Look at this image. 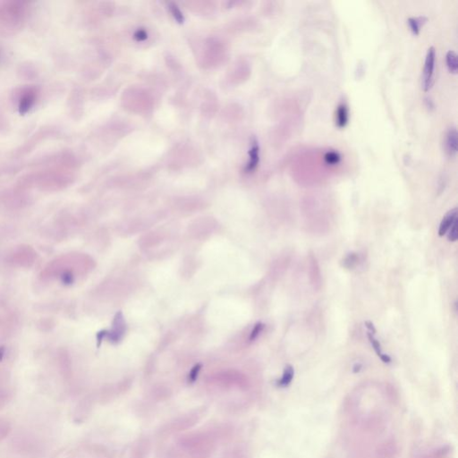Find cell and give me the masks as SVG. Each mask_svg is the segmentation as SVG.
<instances>
[{
	"label": "cell",
	"mask_w": 458,
	"mask_h": 458,
	"mask_svg": "<svg viewBox=\"0 0 458 458\" xmlns=\"http://www.w3.org/2000/svg\"><path fill=\"white\" fill-rule=\"evenodd\" d=\"M435 66H436V50L434 47H430L427 51L422 73V86L424 92L430 91L434 82Z\"/></svg>",
	"instance_id": "cell-1"
},
{
	"label": "cell",
	"mask_w": 458,
	"mask_h": 458,
	"mask_svg": "<svg viewBox=\"0 0 458 458\" xmlns=\"http://www.w3.org/2000/svg\"><path fill=\"white\" fill-rule=\"evenodd\" d=\"M38 92L36 89L33 87H29L24 89L21 92L18 101V111L20 115L27 114L36 103Z\"/></svg>",
	"instance_id": "cell-2"
},
{
	"label": "cell",
	"mask_w": 458,
	"mask_h": 458,
	"mask_svg": "<svg viewBox=\"0 0 458 458\" xmlns=\"http://www.w3.org/2000/svg\"><path fill=\"white\" fill-rule=\"evenodd\" d=\"M457 131L456 128L450 127L446 131L444 139V148L446 155L450 158L457 154Z\"/></svg>",
	"instance_id": "cell-3"
},
{
	"label": "cell",
	"mask_w": 458,
	"mask_h": 458,
	"mask_svg": "<svg viewBox=\"0 0 458 458\" xmlns=\"http://www.w3.org/2000/svg\"><path fill=\"white\" fill-rule=\"evenodd\" d=\"M249 157H250V160L248 161L247 165L245 167V171L248 172V173H251V172L255 170V168L257 167L258 164H259V144H258L257 141L255 139L252 140L251 149H250V152H249Z\"/></svg>",
	"instance_id": "cell-4"
},
{
	"label": "cell",
	"mask_w": 458,
	"mask_h": 458,
	"mask_svg": "<svg viewBox=\"0 0 458 458\" xmlns=\"http://www.w3.org/2000/svg\"><path fill=\"white\" fill-rule=\"evenodd\" d=\"M456 219H457V209L454 208L453 210L448 211L445 215V217L443 218L442 221H441V223L439 225V228H438V235L443 236V235H446V232L449 230L451 226L453 225L454 220H456Z\"/></svg>",
	"instance_id": "cell-5"
},
{
	"label": "cell",
	"mask_w": 458,
	"mask_h": 458,
	"mask_svg": "<svg viewBox=\"0 0 458 458\" xmlns=\"http://www.w3.org/2000/svg\"><path fill=\"white\" fill-rule=\"evenodd\" d=\"M349 122V109L346 103L339 104L336 110V124L338 127L342 129L347 126Z\"/></svg>",
	"instance_id": "cell-6"
},
{
	"label": "cell",
	"mask_w": 458,
	"mask_h": 458,
	"mask_svg": "<svg viewBox=\"0 0 458 458\" xmlns=\"http://www.w3.org/2000/svg\"><path fill=\"white\" fill-rule=\"evenodd\" d=\"M427 19L426 17L424 16H419V17H410L408 20H407V24H408V26L410 28L411 32L414 34V35H419V33L421 32V28L422 26L424 25V24L426 23Z\"/></svg>",
	"instance_id": "cell-7"
},
{
	"label": "cell",
	"mask_w": 458,
	"mask_h": 458,
	"mask_svg": "<svg viewBox=\"0 0 458 458\" xmlns=\"http://www.w3.org/2000/svg\"><path fill=\"white\" fill-rule=\"evenodd\" d=\"M446 68L450 74L456 75L458 71L457 55L454 50H449L446 54Z\"/></svg>",
	"instance_id": "cell-8"
},
{
	"label": "cell",
	"mask_w": 458,
	"mask_h": 458,
	"mask_svg": "<svg viewBox=\"0 0 458 458\" xmlns=\"http://www.w3.org/2000/svg\"><path fill=\"white\" fill-rule=\"evenodd\" d=\"M294 375H295L294 368L291 365H288V366L286 367V369L284 371L283 376H282V378L279 379L278 385L279 386H281V387H286V386H288L292 382Z\"/></svg>",
	"instance_id": "cell-9"
},
{
	"label": "cell",
	"mask_w": 458,
	"mask_h": 458,
	"mask_svg": "<svg viewBox=\"0 0 458 458\" xmlns=\"http://www.w3.org/2000/svg\"><path fill=\"white\" fill-rule=\"evenodd\" d=\"M341 160H342V158L339 154V152H335V151H329L324 155V161L329 166L339 165Z\"/></svg>",
	"instance_id": "cell-10"
},
{
	"label": "cell",
	"mask_w": 458,
	"mask_h": 458,
	"mask_svg": "<svg viewBox=\"0 0 458 458\" xmlns=\"http://www.w3.org/2000/svg\"><path fill=\"white\" fill-rule=\"evenodd\" d=\"M448 231L449 232L447 234V239L450 242H455L458 238V219L454 220Z\"/></svg>",
	"instance_id": "cell-11"
},
{
	"label": "cell",
	"mask_w": 458,
	"mask_h": 458,
	"mask_svg": "<svg viewBox=\"0 0 458 458\" xmlns=\"http://www.w3.org/2000/svg\"><path fill=\"white\" fill-rule=\"evenodd\" d=\"M368 339L370 340V343H371V346L373 347L376 354L378 355V357L380 355H382V351H381V346H380V343L378 342V340L375 339L374 335L371 334V333H368Z\"/></svg>",
	"instance_id": "cell-12"
},
{
	"label": "cell",
	"mask_w": 458,
	"mask_h": 458,
	"mask_svg": "<svg viewBox=\"0 0 458 458\" xmlns=\"http://www.w3.org/2000/svg\"><path fill=\"white\" fill-rule=\"evenodd\" d=\"M74 280H75V277L73 275L71 271H64V273L61 276V281L66 286L72 285L74 283Z\"/></svg>",
	"instance_id": "cell-13"
},
{
	"label": "cell",
	"mask_w": 458,
	"mask_h": 458,
	"mask_svg": "<svg viewBox=\"0 0 458 458\" xmlns=\"http://www.w3.org/2000/svg\"><path fill=\"white\" fill-rule=\"evenodd\" d=\"M357 261V257L355 253H350L344 260V266L348 269L354 267Z\"/></svg>",
	"instance_id": "cell-14"
},
{
	"label": "cell",
	"mask_w": 458,
	"mask_h": 458,
	"mask_svg": "<svg viewBox=\"0 0 458 458\" xmlns=\"http://www.w3.org/2000/svg\"><path fill=\"white\" fill-rule=\"evenodd\" d=\"M201 368H202L201 364H197V365H195V366L192 368V370H191L190 374H189V377H188L189 382L191 383L195 381L196 378H197L198 375H199L200 371H201Z\"/></svg>",
	"instance_id": "cell-15"
},
{
	"label": "cell",
	"mask_w": 458,
	"mask_h": 458,
	"mask_svg": "<svg viewBox=\"0 0 458 458\" xmlns=\"http://www.w3.org/2000/svg\"><path fill=\"white\" fill-rule=\"evenodd\" d=\"M263 328H264V325H263V323H257L255 325L254 328H253L252 331H251L250 340H254L259 336V333L263 331Z\"/></svg>",
	"instance_id": "cell-16"
},
{
	"label": "cell",
	"mask_w": 458,
	"mask_h": 458,
	"mask_svg": "<svg viewBox=\"0 0 458 458\" xmlns=\"http://www.w3.org/2000/svg\"><path fill=\"white\" fill-rule=\"evenodd\" d=\"M172 12H173V15L175 16V18L176 20L178 21L179 23H182V22H183V16H182L181 12L178 10V8L174 6V7L172 8Z\"/></svg>",
	"instance_id": "cell-17"
},
{
	"label": "cell",
	"mask_w": 458,
	"mask_h": 458,
	"mask_svg": "<svg viewBox=\"0 0 458 458\" xmlns=\"http://www.w3.org/2000/svg\"><path fill=\"white\" fill-rule=\"evenodd\" d=\"M365 326H366L368 331H369V332L371 333V334L374 335L375 333L377 332L376 329H375L374 325H373L371 321H365Z\"/></svg>",
	"instance_id": "cell-18"
},
{
	"label": "cell",
	"mask_w": 458,
	"mask_h": 458,
	"mask_svg": "<svg viewBox=\"0 0 458 458\" xmlns=\"http://www.w3.org/2000/svg\"><path fill=\"white\" fill-rule=\"evenodd\" d=\"M379 358H380V360H381V361H382L383 363H390L391 361H392V360H391L390 356H389V355H386V354H382V355L379 356Z\"/></svg>",
	"instance_id": "cell-19"
},
{
	"label": "cell",
	"mask_w": 458,
	"mask_h": 458,
	"mask_svg": "<svg viewBox=\"0 0 458 458\" xmlns=\"http://www.w3.org/2000/svg\"><path fill=\"white\" fill-rule=\"evenodd\" d=\"M6 353V348L4 347H0V362L3 360Z\"/></svg>",
	"instance_id": "cell-20"
},
{
	"label": "cell",
	"mask_w": 458,
	"mask_h": 458,
	"mask_svg": "<svg viewBox=\"0 0 458 458\" xmlns=\"http://www.w3.org/2000/svg\"><path fill=\"white\" fill-rule=\"evenodd\" d=\"M361 368H362L361 364H355V368H354V372H358L361 370Z\"/></svg>",
	"instance_id": "cell-21"
}]
</instances>
